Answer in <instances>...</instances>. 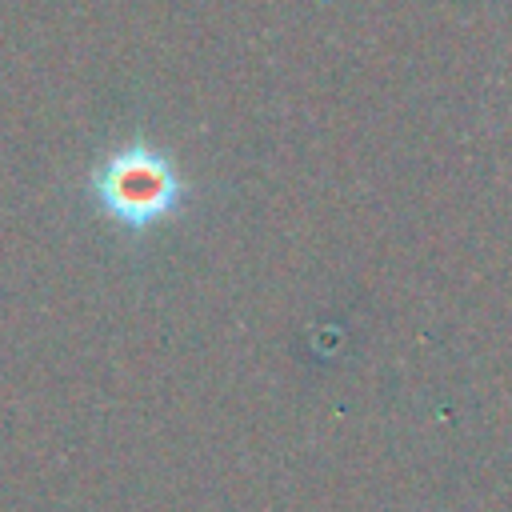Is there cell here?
Returning <instances> with one entry per match:
<instances>
[{"mask_svg": "<svg viewBox=\"0 0 512 512\" xmlns=\"http://www.w3.org/2000/svg\"><path fill=\"white\" fill-rule=\"evenodd\" d=\"M104 192H108V200H116L120 212H156L160 204H168L172 184L148 160H132V164H116Z\"/></svg>", "mask_w": 512, "mask_h": 512, "instance_id": "1", "label": "cell"}]
</instances>
